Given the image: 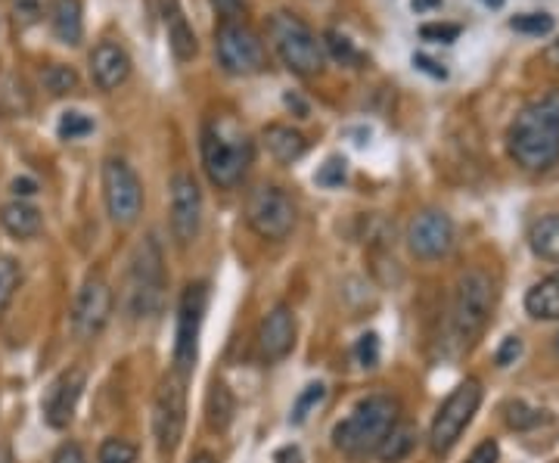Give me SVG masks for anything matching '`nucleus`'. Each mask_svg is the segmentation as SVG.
<instances>
[{"label":"nucleus","mask_w":559,"mask_h":463,"mask_svg":"<svg viewBox=\"0 0 559 463\" xmlns=\"http://www.w3.org/2000/svg\"><path fill=\"white\" fill-rule=\"evenodd\" d=\"M507 149L519 169L547 171L559 162V90L525 103L507 131Z\"/></svg>","instance_id":"nucleus-1"},{"label":"nucleus","mask_w":559,"mask_h":463,"mask_svg":"<svg viewBox=\"0 0 559 463\" xmlns=\"http://www.w3.org/2000/svg\"><path fill=\"white\" fill-rule=\"evenodd\" d=\"M255 159V144L243 127L230 119H211L203 127V169L215 187L233 190L246 178Z\"/></svg>","instance_id":"nucleus-2"},{"label":"nucleus","mask_w":559,"mask_h":463,"mask_svg":"<svg viewBox=\"0 0 559 463\" xmlns=\"http://www.w3.org/2000/svg\"><path fill=\"white\" fill-rule=\"evenodd\" d=\"M398 423V401L392 395H367L352 407L345 421L332 426V444L345 454H370Z\"/></svg>","instance_id":"nucleus-3"},{"label":"nucleus","mask_w":559,"mask_h":463,"mask_svg":"<svg viewBox=\"0 0 559 463\" xmlns=\"http://www.w3.org/2000/svg\"><path fill=\"white\" fill-rule=\"evenodd\" d=\"M268 38L274 44V53L292 75L311 78L324 72V63H327L324 41L314 35V28L302 16L287 13V10L274 13L268 20Z\"/></svg>","instance_id":"nucleus-4"},{"label":"nucleus","mask_w":559,"mask_h":463,"mask_svg":"<svg viewBox=\"0 0 559 463\" xmlns=\"http://www.w3.org/2000/svg\"><path fill=\"white\" fill-rule=\"evenodd\" d=\"M162 298H166V265H162V249H159L156 236H146L144 243H137V249L131 255L124 302H127L131 317L144 320V317L159 315Z\"/></svg>","instance_id":"nucleus-5"},{"label":"nucleus","mask_w":559,"mask_h":463,"mask_svg":"<svg viewBox=\"0 0 559 463\" xmlns=\"http://www.w3.org/2000/svg\"><path fill=\"white\" fill-rule=\"evenodd\" d=\"M495 312V280L485 271H466L457 280L454 308H451V337L463 349L488 327Z\"/></svg>","instance_id":"nucleus-6"},{"label":"nucleus","mask_w":559,"mask_h":463,"mask_svg":"<svg viewBox=\"0 0 559 463\" xmlns=\"http://www.w3.org/2000/svg\"><path fill=\"white\" fill-rule=\"evenodd\" d=\"M215 57L228 75L246 78V75L265 72L268 47L246 20H228L218 22V28H215Z\"/></svg>","instance_id":"nucleus-7"},{"label":"nucleus","mask_w":559,"mask_h":463,"mask_svg":"<svg viewBox=\"0 0 559 463\" xmlns=\"http://www.w3.org/2000/svg\"><path fill=\"white\" fill-rule=\"evenodd\" d=\"M186 429V377L171 370L153 399V436L159 454H174Z\"/></svg>","instance_id":"nucleus-8"},{"label":"nucleus","mask_w":559,"mask_h":463,"mask_svg":"<svg viewBox=\"0 0 559 463\" xmlns=\"http://www.w3.org/2000/svg\"><path fill=\"white\" fill-rule=\"evenodd\" d=\"M478 404H482V386L476 379H463L438 407L433 426H429V448L435 454H448L454 448L463 429L476 417Z\"/></svg>","instance_id":"nucleus-9"},{"label":"nucleus","mask_w":559,"mask_h":463,"mask_svg":"<svg viewBox=\"0 0 559 463\" xmlns=\"http://www.w3.org/2000/svg\"><path fill=\"white\" fill-rule=\"evenodd\" d=\"M104 199L112 224L131 228L141 218V211H144V184H141L137 171L131 169L124 159L112 156V159L104 162Z\"/></svg>","instance_id":"nucleus-10"},{"label":"nucleus","mask_w":559,"mask_h":463,"mask_svg":"<svg viewBox=\"0 0 559 463\" xmlns=\"http://www.w3.org/2000/svg\"><path fill=\"white\" fill-rule=\"evenodd\" d=\"M246 221L262 240H287L295 228V203L283 187L265 184L252 190L246 203Z\"/></svg>","instance_id":"nucleus-11"},{"label":"nucleus","mask_w":559,"mask_h":463,"mask_svg":"<svg viewBox=\"0 0 559 463\" xmlns=\"http://www.w3.org/2000/svg\"><path fill=\"white\" fill-rule=\"evenodd\" d=\"M206 283H190L178 305V337H174V370L190 377L199 358V333L206 320Z\"/></svg>","instance_id":"nucleus-12"},{"label":"nucleus","mask_w":559,"mask_h":463,"mask_svg":"<svg viewBox=\"0 0 559 463\" xmlns=\"http://www.w3.org/2000/svg\"><path fill=\"white\" fill-rule=\"evenodd\" d=\"M199 228H203V190L193 174L178 171L171 178V233L178 246L196 243Z\"/></svg>","instance_id":"nucleus-13"},{"label":"nucleus","mask_w":559,"mask_h":463,"mask_svg":"<svg viewBox=\"0 0 559 463\" xmlns=\"http://www.w3.org/2000/svg\"><path fill=\"white\" fill-rule=\"evenodd\" d=\"M112 305H116L112 287L100 275L87 277L78 295H75L72 330L82 339H94L97 333H104V327L109 324V317H112Z\"/></svg>","instance_id":"nucleus-14"},{"label":"nucleus","mask_w":559,"mask_h":463,"mask_svg":"<svg viewBox=\"0 0 559 463\" xmlns=\"http://www.w3.org/2000/svg\"><path fill=\"white\" fill-rule=\"evenodd\" d=\"M408 246L423 261L445 258L454 246V221L445 211H420L411 221V228H408Z\"/></svg>","instance_id":"nucleus-15"},{"label":"nucleus","mask_w":559,"mask_h":463,"mask_svg":"<svg viewBox=\"0 0 559 463\" xmlns=\"http://www.w3.org/2000/svg\"><path fill=\"white\" fill-rule=\"evenodd\" d=\"M84 382H87V377H84L82 367H72V370H65L53 379V386L47 389V399H44V421L50 429H65L72 423L75 407L82 401Z\"/></svg>","instance_id":"nucleus-16"},{"label":"nucleus","mask_w":559,"mask_h":463,"mask_svg":"<svg viewBox=\"0 0 559 463\" xmlns=\"http://www.w3.org/2000/svg\"><path fill=\"white\" fill-rule=\"evenodd\" d=\"M90 82L97 85V90H104V94H112V90H119V87L131 78V57H127V50H124L122 44L116 41H100L94 50H90Z\"/></svg>","instance_id":"nucleus-17"},{"label":"nucleus","mask_w":559,"mask_h":463,"mask_svg":"<svg viewBox=\"0 0 559 463\" xmlns=\"http://www.w3.org/2000/svg\"><path fill=\"white\" fill-rule=\"evenodd\" d=\"M295 345V317L287 305H277L258 327V349L268 361H283Z\"/></svg>","instance_id":"nucleus-18"},{"label":"nucleus","mask_w":559,"mask_h":463,"mask_svg":"<svg viewBox=\"0 0 559 463\" xmlns=\"http://www.w3.org/2000/svg\"><path fill=\"white\" fill-rule=\"evenodd\" d=\"M162 20H166V32H168V47L171 53L181 60V63H190L199 50V41H196V32L193 25L186 22L184 10L178 0H162Z\"/></svg>","instance_id":"nucleus-19"},{"label":"nucleus","mask_w":559,"mask_h":463,"mask_svg":"<svg viewBox=\"0 0 559 463\" xmlns=\"http://www.w3.org/2000/svg\"><path fill=\"white\" fill-rule=\"evenodd\" d=\"M50 28L57 41L65 47H78L84 38V7L82 0H50Z\"/></svg>","instance_id":"nucleus-20"},{"label":"nucleus","mask_w":559,"mask_h":463,"mask_svg":"<svg viewBox=\"0 0 559 463\" xmlns=\"http://www.w3.org/2000/svg\"><path fill=\"white\" fill-rule=\"evenodd\" d=\"M262 141L280 166H292L308 153V137L292 125H268L262 131Z\"/></svg>","instance_id":"nucleus-21"},{"label":"nucleus","mask_w":559,"mask_h":463,"mask_svg":"<svg viewBox=\"0 0 559 463\" xmlns=\"http://www.w3.org/2000/svg\"><path fill=\"white\" fill-rule=\"evenodd\" d=\"M0 224H3V231L10 233V236H16V240H32V236L41 233L44 218L32 203L16 199V203H7L0 209Z\"/></svg>","instance_id":"nucleus-22"},{"label":"nucleus","mask_w":559,"mask_h":463,"mask_svg":"<svg viewBox=\"0 0 559 463\" xmlns=\"http://www.w3.org/2000/svg\"><path fill=\"white\" fill-rule=\"evenodd\" d=\"M525 312L535 320H559V271L538 280L525 295Z\"/></svg>","instance_id":"nucleus-23"},{"label":"nucleus","mask_w":559,"mask_h":463,"mask_svg":"<svg viewBox=\"0 0 559 463\" xmlns=\"http://www.w3.org/2000/svg\"><path fill=\"white\" fill-rule=\"evenodd\" d=\"M528 246H532V253L538 255V258L559 265V215H544V218H538L532 224Z\"/></svg>","instance_id":"nucleus-24"},{"label":"nucleus","mask_w":559,"mask_h":463,"mask_svg":"<svg viewBox=\"0 0 559 463\" xmlns=\"http://www.w3.org/2000/svg\"><path fill=\"white\" fill-rule=\"evenodd\" d=\"M416 444V426L414 423H394L392 429H389V436L379 442L376 448V454H379V461L382 463H398L404 461L411 451H414Z\"/></svg>","instance_id":"nucleus-25"},{"label":"nucleus","mask_w":559,"mask_h":463,"mask_svg":"<svg viewBox=\"0 0 559 463\" xmlns=\"http://www.w3.org/2000/svg\"><path fill=\"white\" fill-rule=\"evenodd\" d=\"M41 85L44 90H50L53 97H69V94H75L78 90V72L72 69V65L65 63H50L41 72Z\"/></svg>","instance_id":"nucleus-26"},{"label":"nucleus","mask_w":559,"mask_h":463,"mask_svg":"<svg viewBox=\"0 0 559 463\" xmlns=\"http://www.w3.org/2000/svg\"><path fill=\"white\" fill-rule=\"evenodd\" d=\"M324 53H330L336 63L352 65V69H357V65L364 63V53L354 47L352 38H345V35L336 32V28H330V32L324 35Z\"/></svg>","instance_id":"nucleus-27"},{"label":"nucleus","mask_w":559,"mask_h":463,"mask_svg":"<svg viewBox=\"0 0 559 463\" xmlns=\"http://www.w3.org/2000/svg\"><path fill=\"white\" fill-rule=\"evenodd\" d=\"M10 3V16L20 28H32L50 13V0H7Z\"/></svg>","instance_id":"nucleus-28"},{"label":"nucleus","mask_w":559,"mask_h":463,"mask_svg":"<svg viewBox=\"0 0 559 463\" xmlns=\"http://www.w3.org/2000/svg\"><path fill=\"white\" fill-rule=\"evenodd\" d=\"M230 414H233V399L224 386H215L208 395V426L211 429H228Z\"/></svg>","instance_id":"nucleus-29"},{"label":"nucleus","mask_w":559,"mask_h":463,"mask_svg":"<svg viewBox=\"0 0 559 463\" xmlns=\"http://www.w3.org/2000/svg\"><path fill=\"white\" fill-rule=\"evenodd\" d=\"M16 290H20V265L10 255H0V315L13 302Z\"/></svg>","instance_id":"nucleus-30"},{"label":"nucleus","mask_w":559,"mask_h":463,"mask_svg":"<svg viewBox=\"0 0 559 463\" xmlns=\"http://www.w3.org/2000/svg\"><path fill=\"white\" fill-rule=\"evenodd\" d=\"M554 25H557V22H554L550 13H522V16H513V20H510V28H513V32H519V35H535V38L550 35Z\"/></svg>","instance_id":"nucleus-31"},{"label":"nucleus","mask_w":559,"mask_h":463,"mask_svg":"<svg viewBox=\"0 0 559 463\" xmlns=\"http://www.w3.org/2000/svg\"><path fill=\"white\" fill-rule=\"evenodd\" d=\"M97 463H137V448L127 442V439H106L97 451Z\"/></svg>","instance_id":"nucleus-32"},{"label":"nucleus","mask_w":559,"mask_h":463,"mask_svg":"<svg viewBox=\"0 0 559 463\" xmlns=\"http://www.w3.org/2000/svg\"><path fill=\"white\" fill-rule=\"evenodd\" d=\"M57 131H60L62 141H82V137H87L94 131V119L72 109V112H62Z\"/></svg>","instance_id":"nucleus-33"},{"label":"nucleus","mask_w":559,"mask_h":463,"mask_svg":"<svg viewBox=\"0 0 559 463\" xmlns=\"http://www.w3.org/2000/svg\"><path fill=\"white\" fill-rule=\"evenodd\" d=\"M345 178H349V162H345L342 156L327 159V162L320 166V171H317V184H320V187H342Z\"/></svg>","instance_id":"nucleus-34"},{"label":"nucleus","mask_w":559,"mask_h":463,"mask_svg":"<svg viewBox=\"0 0 559 463\" xmlns=\"http://www.w3.org/2000/svg\"><path fill=\"white\" fill-rule=\"evenodd\" d=\"M327 399V389L317 382V386H308L302 395H299V401H295V407H292V423H305L308 421V411L311 407H317L320 401Z\"/></svg>","instance_id":"nucleus-35"},{"label":"nucleus","mask_w":559,"mask_h":463,"mask_svg":"<svg viewBox=\"0 0 559 463\" xmlns=\"http://www.w3.org/2000/svg\"><path fill=\"white\" fill-rule=\"evenodd\" d=\"M420 38L433 44H454L460 38V25L454 22H429L420 28Z\"/></svg>","instance_id":"nucleus-36"},{"label":"nucleus","mask_w":559,"mask_h":463,"mask_svg":"<svg viewBox=\"0 0 559 463\" xmlns=\"http://www.w3.org/2000/svg\"><path fill=\"white\" fill-rule=\"evenodd\" d=\"M507 423H510L513 429H532V426H538L540 423V411L525 407L522 401H513V404H507Z\"/></svg>","instance_id":"nucleus-37"},{"label":"nucleus","mask_w":559,"mask_h":463,"mask_svg":"<svg viewBox=\"0 0 559 463\" xmlns=\"http://www.w3.org/2000/svg\"><path fill=\"white\" fill-rule=\"evenodd\" d=\"M208 3H211V10L221 16V22L243 20L248 10V0H208Z\"/></svg>","instance_id":"nucleus-38"},{"label":"nucleus","mask_w":559,"mask_h":463,"mask_svg":"<svg viewBox=\"0 0 559 463\" xmlns=\"http://www.w3.org/2000/svg\"><path fill=\"white\" fill-rule=\"evenodd\" d=\"M354 355H357V361H361V367H376V361H379V339H376V333L361 337L357 349H354Z\"/></svg>","instance_id":"nucleus-39"},{"label":"nucleus","mask_w":559,"mask_h":463,"mask_svg":"<svg viewBox=\"0 0 559 463\" xmlns=\"http://www.w3.org/2000/svg\"><path fill=\"white\" fill-rule=\"evenodd\" d=\"M500 458V448H497L495 439H485L482 444H476V451L466 458V463H497Z\"/></svg>","instance_id":"nucleus-40"},{"label":"nucleus","mask_w":559,"mask_h":463,"mask_svg":"<svg viewBox=\"0 0 559 463\" xmlns=\"http://www.w3.org/2000/svg\"><path fill=\"white\" fill-rule=\"evenodd\" d=\"M53 463H87V458H84L82 444L65 442V444H60V451L53 454Z\"/></svg>","instance_id":"nucleus-41"},{"label":"nucleus","mask_w":559,"mask_h":463,"mask_svg":"<svg viewBox=\"0 0 559 463\" xmlns=\"http://www.w3.org/2000/svg\"><path fill=\"white\" fill-rule=\"evenodd\" d=\"M519 355H522V342H519L517 337H510L500 345V352H497V364H500V367H510Z\"/></svg>","instance_id":"nucleus-42"},{"label":"nucleus","mask_w":559,"mask_h":463,"mask_svg":"<svg viewBox=\"0 0 559 463\" xmlns=\"http://www.w3.org/2000/svg\"><path fill=\"white\" fill-rule=\"evenodd\" d=\"M414 65L420 69V72H429L433 78H445V75H448V72H445L441 65L435 63V60H429V57H423V53H416Z\"/></svg>","instance_id":"nucleus-43"},{"label":"nucleus","mask_w":559,"mask_h":463,"mask_svg":"<svg viewBox=\"0 0 559 463\" xmlns=\"http://www.w3.org/2000/svg\"><path fill=\"white\" fill-rule=\"evenodd\" d=\"M13 193H16L20 199L35 196V193H38V181H32V178H16V181H13Z\"/></svg>","instance_id":"nucleus-44"},{"label":"nucleus","mask_w":559,"mask_h":463,"mask_svg":"<svg viewBox=\"0 0 559 463\" xmlns=\"http://www.w3.org/2000/svg\"><path fill=\"white\" fill-rule=\"evenodd\" d=\"M277 463H302V451L299 448H283V451H277Z\"/></svg>","instance_id":"nucleus-45"},{"label":"nucleus","mask_w":559,"mask_h":463,"mask_svg":"<svg viewBox=\"0 0 559 463\" xmlns=\"http://www.w3.org/2000/svg\"><path fill=\"white\" fill-rule=\"evenodd\" d=\"M544 57H547V63L557 65V69H559V38L550 44V47H547V53H544Z\"/></svg>","instance_id":"nucleus-46"},{"label":"nucleus","mask_w":559,"mask_h":463,"mask_svg":"<svg viewBox=\"0 0 559 463\" xmlns=\"http://www.w3.org/2000/svg\"><path fill=\"white\" fill-rule=\"evenodd\" d=\"M441 0H414V10H429V7H438Z\"/></svg>","instance_id":"nucleus-47"},{"label":"nucleus","mask_w":559,"mask_h":463,"mask_svg":"<svg viewBox=\"0 0 559 463\" xmlns=\"http://www.w3.org/2000/svg\"><path fill=\"white\" fill-rule=\"evenodd\" d=\"M190 463H215V458H211V454H196Z\"/></svg>","instance_id":"nucleus-48"},{"label":"nucleus","mask_w":559,"mask_h":463,"mask_svg":"<svg viewBox=\"0 0 559 463\" xmlns=\"http://www.w3.org/2000/svg\"><path fill=\"white\" fill-rule=\"evenodd\" d=\"M0 463H13V461H10V454H7V451H0Z\"/></svg>","instance_id":"nucleus-49"},{"label":"nucleus","mask_w":559,"mask_h":463,"mask_svg":"<svg viewBox=\"0 0 559 463\" xmlns=\"http://www.w3.org/2000/svg\"><path fill=\"white\" fill-rule=\"evenodd\" d=\"M557 352H559V337H557Z\"/></svg>","instance_id":"nucleus-50"}]
</instances>
